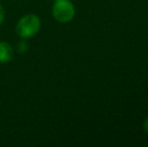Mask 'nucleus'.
I'll return each instance as SVG.
<instances>
[{"instance_id": "7ed1b4c3", "label": "nucleus", "mask_w": 148, "mask_h": 147, "mask_svg": "<svg viewBox=\"0 0 148 147\" xmlns=\"http://www.w3.org/2000/svg\"><path fill=\"white\" fill-rule=\"evenodd\" d=\"M13 59V49L6 41H0V64H7Z\"/></svg>"}, {"instance_id": "f257e3e1", "label": "nucleus", "mask_w": 148, "mask_h": 147, "mask_svg": "<svg viewBox=\"0 0 148 147\" xmlns=\"http://www.w3.org/2000/svg\"><path fill=\"white\" fill-rule=\"evenodd\" d=\"M40 26V18L36 14L29 13L23 15L18 20L15 26V31L19 37L26 39L34 36L39 31Z\"/></svg>"}, {"instance_id": "20e7f679", "label": "nucleus", "mask_w": 148, "mask_h": 147, "mask_svg": "<svg viewBox=\"0 0 148 147\" xmlns=\"http://www.w3.org/2000/svg\"><path fill=\"white\" fill-rule=\"evenodd\" d=\"M17 49H18V51H19V53H26V51H28L27 42H26L25 40L19 41V42H18V44H17Z\"/></svg>"}, {"instance_id": "f03ea898", "label": "nucleus", "mask_w": 148, "mask_h": 147, "mask_svg": "<svg viewBox=\"0 0 148 147\" xmlns=\"http://www.w3.org/2000/svg\"><path fill=\"white\" fill-rule=\"evenodd\" d=\"M51 12L57 21L66 23L74 18L75 6L71 0H55Z\"/></svg>"}, {"instance_id": "423d86ee", "label": "nucleus", "mask_w": 148, "mask_h": 147, "mask_svg": "<svg viewBox=\"0 0 148 147\" xmlns=\"http://www.w3.org/2000/svg\"><path fill=\"white\" fill-rule=\"evenodd\" d=\"M143 127H144V130H145V132L148 134V117L145 119V121H144V124H143Z\"/></svg>"}, {"instance_id": "39448f33", "label": "nucleus", "mask_w": 148, "mask_h": 147, "mask_svg": "<svg viewBox=\"0 0 148 147\" xmlns=\"http://www.w3.org/2000/svg\"><path fill=\"white\" fill-rule=\"evenodd\" d=\"M4 19H5V10H4V7L0 4V25L3 23Z\"/></svg>"}]
</instances>
